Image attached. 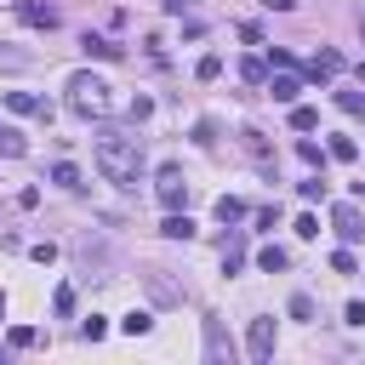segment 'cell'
Instances as JSON below:
<instances>
[{"label":"cell","instance_id":"1","mask_svg":"<svg viewBox=\"0 0 365 365\" xmlns=\"http://www.w3.org/2000/svg\"><path fill=\"white\" fill-rule=\"evenodd\" d=\"M97 171H103L108 182L131 188V182H137V171H143V148H137V137L103 131V137H97Z\"/></svg>","mask_w":365,"mask_h":365},{"label":"cell","instance_id":"2","mask_svg":"<svg viewBox=\"0 0 365 365\" xmlns=\"http://www.w3.org/2000/svg\"><path fill=\"white\" fill-rule=\"evenodd\" d=\"M68 103H74L80 114H108V86H103L97 74H74V80H68Z\"/></svg>","mask_w":365,"mask_h":365},{"label":"cell","instance_id":"3","mask_svg":"<svg viewBox=\"0 0 365 365\" xmlns=\"http://www.w3.org/2000/svg\"><path fill=\"white\" fill-rule=\"evenodd\" d=\"M205 359H211V365H222V359H234V342H228V331H222V319H205Z\"/></svg>","mask_w":365,"mask_h":365},{"label":"cell","instance_id":"4","mask_svg":"<svg viewBox=\"0 0 365 365\" xmlns=\"http://www.w3.org/2000/svg\"><path fill=\"white\" fill-rule=\"evenodd\" d=\"M245 348H251V359H274V319H251Z\"/></svg>","mask_w":365,"mask_h":365},{"label":"cell","instance_id":"5","mask_svg":"<svg viewBox=\"0 0 365 365\" xmlns=\"http://www.w3.org/2000/svg\"><path fill=\"white\" fill-rule=\"evenodd\" d=\"M6 108L11 114H34V120H51V103L34 97V91H6Z\"/></svg>","mask_w":365,"mask_h":365},{"label":"cell","instance_id":"6","mask_svg":"<svg viewBox=\"0 0 365 365\" xmlns=\"http://www.w3.org/2000/svg\"><path fill=\"white\" fill-rule=\"evenodd\" d=\"M336 74H342V51H331V46H325V51H314L308 80H319V86H325V80H336Z\"/></svg>","mask_w":365,"mask_h":365},{"label":"cell","instance_id":"7","mask_svg":"<svg viewBox=\"0 0 365 365\" xmlns=\"http://www.w3.org/2000/svg\"><path fill=\"white\" fill-rule=\"evenodd\" d=\"M331 217H336V234H342L348 245H354V240H365V217H359V205H336Z\"/></svg>","mask_w":365,"mask_h":365},{"label":"cell","instance_id":"8","mask_svg":"<svg viewBox=\"0 0 365 365\" xmlns=\"http://www.w3.org/2000/svg\"><path fill=\"white\" fill-rule=\"evenodd\" d=\"M160 205H165V211H177V205H188V182H182L177 171H165V177H160Z\"/></svg>","mask_w":365,"mask_h":365},{"label":"cell","instance_id":"9","mask_svg":"<svg viewBox=\"0 0 365 365\" xmlns=\"http://www.w3.org/2000/svg\"><path fill=\"white\" fill-rule=\"evenodd\" d=\"M143 285H148V297H154V302H182V291H177L160 268H148V274H143Z\"/></svg>","mask_w":365,"mask_h":365},{"label":"cell","instance_id":"10","mask_svg":"<svg viewBox=\"0 0 365 365\" xmlns=\"http://www.w3.org/2000/svg\"><path fill=\"white\" fill-rule=\"evenodd\" d=\"M17 17H23L29 29H57V11H51V6H40V0H29V6H17Z\"/></svg>","mask_w":365,"mask_h":365},{"label":"cell","instance_id":"11","mask_svg":"<svg viewBox=\"0 0 365 365\" xmlns=\"http://www.w3.org/2000/svg\"><path fill=\"white\" fill-rule=\"evenodd\" d=\"M297 91H302L297 74H274V80H268V97H274V103H297Z\"/></svg>","mask_w":365,"mask_h":365},{"label":"cell","instance_id":"12","mask_svg":"<svg viewBox=\"0 0 365 365\" xmlns=\"http://www.w3.org/2000/svg\"><path fill=\"white\" fill-rule=\"evenodd\" d=\"M285 262H291V251H285V245H262V251H257V268H262V274H279Z\"/></svg>","mask_w":365,"mask_h":365},{"label":"cell","instance_id":"13","mask_svg":"<svg viewBox=\"0 0 365 365\" xmlns=\"http://www.w3.org/2000/svg\"><path fill=\"white\" fill-rule=\"evenodd\" d=\"M0 154H6V160H23V154H29V143H23L17 125H0Z\"/></svg>","mask_w":365,"mask_h":365},{"label":"cell","instance_id":"14","mask_svg":"<svg viewBox=\"0 0 365 365\" xmlns=\"http://www.w3.org/2000/svg\"><path fill=\"white\" fill-rule=\"evenodd\" d=\"M160 234H165V240H194V222H188V217H177V211H171V217H165V222H160Z\"/></svg>","mask_w":365,"mask_h":365},{"label":"cell","instance_id":"15","mask_svg":"<svg viewBox=\"0 0 365 365\" xmlns=\"http://www.w3.org/2000/svg\"><path fill=\"white\" fill-rule=\"evenodd\" d=\"M80 46H86V51H91V57H108V63H114V57H120V46H114V40H103V34H86V40H80Z\"/></svg>","mask_w":365,"mask_h":365},{"label":"cell","instance_id":"16","mask_svg":"<svg viewBox=\"0 0 365 365\" xmlns=\"http://www.w3.org/2000/svg\"><path fill=\"white\" fill-rule=\"evenodd\" d=\"M240 143H245V154H251V160H268V143H262V131H257V125H245V131H240Z\"/></svg>","mask_w":365,"mask_h":365},{"label":"cell","instance_id":"17","mask_svg":"<svg viewBox=\"0 0 365 365\" xmlns=\"http://www.w3.org/2000/svg\"><path fill=\"white\" fill-rule=\"evenodd\" d=\"M51 182H57V188H86V182H80V171H74L68 160H57V165H51Z\"/></svg>","mask_w":365,"mask_h":365},{"label":"cell","instance_id":"18","mask_svg":"<svg viewBox=\"0 0 365 365\" xmlns=\"http://www.w3.org/2000/svg\"><path fill=\"white\" fill-rule=\"evenodd\" d=\"M336 108L354 114V120H365V91H336Z\"/></svg>","mask_w":365,"mask_h":365},{"label":"cell","instance_id":"19","mask_svg":"<svg viewBox=\"0 0 365 365\" xmlns=\"http://www.w3.org/2000/svg\"><path fill=\"white\" fill-rule=\"evenodd\" d=\"M240 80H251V86H262V80H268V68H262V57H240Z\"/></svg>","mask_w":365,"mask_h":365},{"label":"cell","instance_id":"20","mask_svg":"<svg viewBox=\"0 0 365 365\" xmlns=\"http://www.w3.org/2000/svg\"><path fill=\"white\" fill-rule=\"evenodd\" d=\"M217 217H222V222H240V217H245V200L222 194V200H217Z\"/></svg>","mask_w":365,"mask_h":365},{"label":"cell","instance_id":"21","mask_svg":"<svg viewBox=\"0 0 365 365\" xmlns=\"http://www.w3.org/2000/svg\"><path fill=\"white\" fill-rule=\"evenodd\" d=\"M148 325H154V319H148V314H143V308H131V314H125V319H120V331H125V336H143V331H148Z\"/></svg>","mask_w":365,"mask_h":365},{"label":"cell","instance_id":"22","mask_svg":"<svg viewBox=\"0 0 365 365\" xmlns=\"http://www.w3.org/2000/svg\"><path fill=\"white\" fill-rule=\"evenodd\" d=\"M291 125H297V131H314V125H319V114H314V108H302V103H291Z\"/></svg>","mask_w":365,"mask_h":365},{"label":"cell","instance_id":"23","mask_svg":"<svg viewBox=\"0 0 365 365\" xmlns=\"http://www.w3.org/2000/svg\"><path fill=\"white\" fill-rule=\"evenodd\" d=\"M297 194H302V200H325V171H319V177H302Z\"/></svg>","mask_w":365,"mask_h":365},{"label":"cell","instance_id":"24","mask_svg":"<svg viewBox=\"0 0 365 365\" xmlns=\"http://www.w3.org/2000/svg\"><path fill=\"white\" fill-rule=\"evenodd\" d=\"M240 262H245V245H240V240H228V245H222V274H234Z\"/></svg>","mask_w":365,"mask_h":365},{"label":"cell","instance_id":"25","mask_svg":"<svg viewBox=\"0 0 365 365\" xmlns=\"http://www.w3.org/2000/svg\"><path fill=\"white\" fill-rule=\"evenodd\" d=\"M354 154H359L354 137H331V160H354Z\"/></svg>","mask_w":365,"mask_h":365},{"label":"cell","instance_id":"26","mask_svg":"<svg viewBox=\"0 0 365 365\" xmlns=\"http://www.w3.org/2000/svg\"><path fill=\"white\" fill-rule=\"evenodd\" d=\"M297 160H302V165H319V171H325V154H319V143H297Z\"/></svg>","mask_w":365,"mask_h":365},{"label":"cell","instance_id":"27","mask_svg":"<svg viewBox=\"0 0 365 365\" xmlns=\"http://www.w3.org/2000/svg\"><path fill=\"white\" fill-rule=\"evenodd\" d=\"M51 308H57V314H74V285H57V291H51Z\"/></svg>","mask_w":365,"mask_h":365},{"label":"cell","instance_id":"28","mask_svg":"<svg viewBox=\"0 0 365 365\" xmlns=\"http://www.w3.org/2000/svg\"><path fill=\"white\" fill-rule=\"evenodd\" d=\"M291 319H314V297H308V291L291 297Z\"/></svg>","mask_w":365,"mask_h":365},{"label":"cell","instance_id":"29","mask_svg":"<svg viewBox=\"0 0 365 365\" xmlns=\"http://www.w3.org/2000/svg\"><path fill=\"white\" fill-rule=\"evenodd\" d=\"M103 331H108V325H103V314H91V319H80V336H86V342H103Z\"/></svg>","mask_w":365,"mask_h":365},{"label":"cell","instance_id":"30","mask_svg":"<svg viewBox=\"0 0 365 365\" xmlns=\"http://www.w3.org/2000/svg\"><path fill=\"white\" fill-rule=\"evenodd\" d=\"M34 342H40L34 325H17V331H11V348H34Z\"/></svg>","mask_w":365,"mask_h":365},{"label":"cell","instance_id":"31","mask_svg":"<svg viewBox=\"0 0 365 365\" xmlns=\"http://www.w3.org/2000/svg\"><path fill=\"white\" fill-rule=\"evenodd\" d=\"M194 74H200V80H217V74H222V57H200V68H194Z\"/></svg>","mask_w":365,"mask_h":365},{"label":"cell","instance_id":"32","mask_svg":"<svg viewBox=\"0 0 365 365\" xmlns=\"http://www.w3.org/2000/svg\"><path fill=\"white\" fill-rule=\"evenodd\" d=\"M23 63H29L23 51H0V68H23Z\"/></svg>","mask_w":365,"mask_h":365},{"label":"cell","instance_id":"33","mask_svg":"<svg viewBox=\"0 0 365 365\" xmlns=\"http://www.w3.org/2000/svg\"><path fill=\"white\" fill-rule=\"evenodd\" d=\"M262 6H274V11H291V6H297V0H262Z\"/></svg>","mask_w":365,"mask_h":365},{"label":"cell","instance_id":"34","mask_svg":"<svg viewBox=\"0 0 365 365\" xmlns=\"http://www.w3.org/2000/svg\"><path fill=\"white\" fill-rule=\"evenodd\" d=\"M359 86H365V63H359Z\"/></svg>","mask_w":365,"mask_h":365},{"label":"cell","instance_id":"35","mask_svg":"<svg viewBox=\"0 0 365 365\" xmlns=\"http://www.w3.org/2000/svg\"><path fill=\"white\" fill-rule=\"evenodd\" d=\"M359 200H365V182H359Z\"/></svg>","mask_w":365,"mask_h":365},{"label":"cell","instance_id":"36","mask_svg":"<svg viewBox=\"0 0 365 365\" xmlns=\"http://www.w3.org/2000/svg\"><path fill=\"white\" fill-rule=\"evenodd\" d=\"M0 319H6V302H0Z\"/></svg>","mask_w":365,"mask_h":365},{"label":"cell","instance_id":"37","mask_svg":"<svg viewBox=\"0 0 365 365\" xmlns=\"http://www.w3.org/2000/svg\"><path fill=\"white\" fill-rule=\"evenodd\" d=\"M359 34H365V17H359Z\"/></svg>","mask_w":365,"mask_h":365}]
</instances>
